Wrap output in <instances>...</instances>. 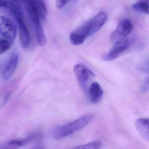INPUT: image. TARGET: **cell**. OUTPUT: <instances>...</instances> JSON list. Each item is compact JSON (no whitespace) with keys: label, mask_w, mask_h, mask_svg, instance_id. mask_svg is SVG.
Returning <instances> with one entry per match:
<instances>
[{"label":"cell","mask_w":149,"mask_h":149,"mask_svg":"<svg viewBox=\"0 0 149 149\" xmlns=\"http://www.w3.org/2000/svg\"><path fill=\"white\" fill-rule=\"evenodd\" d=\"M93 118L92 114H86L72 122L58 127L54 132V138L60 139L79 131L89 124Z\"/></svg>","instance_id":"1"},{"label":"cell","mask_w":149,"mask_h":149,"mask_svg":"<svg viewBox=\"0 0 149 149\" xmlns=\"http://www.w3.org/2000/svg\"><path fill=\"white\" fill-rule=\"evenodd\" d=\"M74 71L80 87L86 93L88 81L95 77V74L83 64H77L74 65Z\"/></svg>","instance_id":"2"},{"label":"cell","mask_w":149,"mask_h":149,"mask_svg":"<svg viewBox=\"0 0 149 149\" xmlns=\"http://www.w3.org/2000/svg\"><path fill=\"white\" fill-rule=\"evenodd\" d=\"M132 44V41L126 38L115 42L111 49L104 55L103 58L106 61H111L116 59L128 49Z\"/></svg>","instance_id":"3"},{"label":"cell","mask_w":149,"mask_h":149,"mask_svg":"<svg viewBox=\"0 0 149 149\" xmlns=\"http://www.w3.org/2000/svg\"><path fill=\"white\" fill-rule=\"evenodd\" d=\"M134 28V24L129 19H124L122 20L118 24L115 30L112 32L111 35V41L116 42L126 38L132 32Z\"/></svg>","instance_id":"4"},{"label":"cell","mask_w":149,"mask_h":149,"mask_svg":"<svg viewBox=\"0 0 149 149\" xmlns=\"http://www.w3.org/2000/svg\"><path fill=\"white\" fill-rule=\"evenodd\" d=\"M0 34L10 43L13 42L17 35L15 25L9 19L2 15H0Z\"/></svg>","instance_id":"5"},{"label":"cell","mask_w":149,"mask_h":149,"mask_svg":"<svg viewBox=\"0 0 149 149\" xmlns=\"http://www.w3.org/2000/svg\"><path fill=\"white\" fill-rule=\"evenodd\" d=\"M89 36H91L90 28L87 22L71 33L70 41L72 45L77 46L82 44Z\"/></svg>","instance_id":"6"},{"label":"cell","mask_w":149,"mask_h":149,"mask_svg":"<svg viewBox=\"0 0 149 149\" xmlns=\"http://www.w3.org/2000/svg\"><path fill=\"white\" fill-rule=\"evenodd\" d=\"M107 20V15L104 12H100L88 21L91 36L98 32L105 24Z\"/></svg>","instance_id":"7"},{"label":"cell","mask_w":149,"mask_h":149,"mask_svg":"<svg viewBox=\"0 0 149 149\" xmlns=\"http://www.w3.org/2000/svg\"><path fill=\"white\" fill-rule=\"evenodd\" d=\"M18 25L21 45L24 48H27L30 44L31 38L29 31L24 23V19L16 20Z\"/></svg>","instance_id":"8"},{"label":"cell","mask_w":149,"mask_h":149,"mask_svg":"<svg viewBox=\"0 0 149 149\" xmlns=\"http://www.w3.org/2000/svg\"><path fill=\"white\" fill-rule=\"evenodd\" d=\"M88 92L91 103L96 104L100 102L103 95V90L99 83L97 82L92 83Z\"/></svg>","instance_id":"9"},{"label":"cell","mask_w":149,"mask_h":149,"mask_svg":"<svg viewBox=\"0 0 149 149\" xmlns=\"http://www.w3.org/2000/svg\"><path fill=\"white\" fill-rule=\"evenodd\" d=\"M18 62V55L17 53H13L8 60L3 71V78L4 80H7L11 77L17 66Z\"/></svg>","instance_id":"10"},{"label":"cell","mask_w":149,"mask_h":149,"mask_svg":"<svg viewBox=\"0 0 149 149\" xmlns=\"http://www.w3.org/2000/svg\"><path fill=\"white\" fill-rule=\"evenodd\" d=\"M135 127L142 138L149 141V119H137L135 122Z\"/></svg>","instance_id":"11"},{"label":"cell","mask_w":149,"mask_h":149,"mask_svg":"<svg viewBox=\"0 0 149 149\" xmlns=\"http://www.w3.org/2000/svg\"><path fill=\"white\" fill-rule=\"evenodd\" d=\"M34 139V136H31L24 139L12 140L0 145V149H18L26 145Z\"/></svg>","instance_id":"12"},{"label":"cell","mask_w":149,"mask_h":149,"mask_svg":"<svg viewBox=\"0 0 149 149\" xmlns=\"http://www.w3.org/2000/svg\"><path fill=\"white\" fill-rule=\"evenodd\" d=\"M33 25L35 27L38 44L41 46H45L47 43V40L41 22L34 24Z\"/></svg>","instance_id":"13"},{"label":"cell","mask_w":149,"mask_h":149,"mask_svg":"<svg viewBox=\"0 0 149 149\" xmlns=\"http://www.w3.org/2000/svg\"><path fill=\"white\" fill-rule=\"evenodd\" d=\"M33 4L39 13L41 19H45L47 15V9L44 0H28Z\"/></svg>","instance_id":"14"},{"label":"cell","mask_w":149,"mask_h":149,"mask_svg":"<svg viewBox=\"0 0 149 149\" xmlns=\"http://www.w3.org/2000/svg\"><path fill=\"white\" fill-rule=\"evenodd\" d=\"M134 9L138 12L149 14V4L146 1H140L134 3L133 5Z\"/></svg>","instance_id":"15"},{"label":"cell","mask_w":149,"mask_h":149,"mask_svg":"<svg viewBox=\"0 0 149 149\" xmlns=\"http://www.w3.org/2000/svg\"><path fill=\"white\" fill-rule=\"evenodd\" d=\"M102 146L101 142L95 141L86 144L80 145L71 149H100Z\"/></svg>","instance_id":"16"},{"label":"cell","mask_w":149,"mask_h":149,"mask_svg":"<svg viewBox=\"0 0 149 149\" xmlns=\"http://www.w3.org/2000/svg\"><path fill=\"white\" fill-rule=\"evenodd\" d=\"M10 43L6 39L0 38V54H3L10 48Z\"/></svg>","instance_id":"17"},{"label":"cell","mask_w":149,"mask_h":149,"mask_svg":"<svg viewBox=\"0 0 149 149\" xmlns=\"http://www.w3.org/2000/svg\"><path fill=\"white\" fill-rule=\"evenodd\" d=\"M17 4L15 0H0V8H6L10 10Z\"/></svg>","instance_id":"18"},{"label":"cell","mask_w":149,"mask_h":149,"mask_svg":"<svg viewBox=\"0 0 149 149\" xmlns=\"http://www.w3.org/2000/svg\"><path fill=\"white\" fill-rule=\"evenodd\" d=\"M141 91L143 93L149 91V77L145 79L142 86Z\"/></svg>","instance_id":"19"},{"label":"cell","mask_w":149,"mask_h":149,"mask_svg":"<svg viewBox=\"0 0 149 149\" xmlns=\"http://www.w3.org/2000/svg\"><path fill=\"white\" fill-rule=\"evenodd\" d=\"M71 0H56V6L58 8L61 9L64 7Z\"/></svg>","instance_id":"20"},{"label":"cell","mask_w":149,"mask_h":149,"mask_svg":"<svg viewBox=\"0 0 149 149\" xmlns=\"http://www.w3.org/2000/svg\"><path fill=\"white\" fill-rule=\"evenodd\" d=\"M36 149H44L42 148H38Z\"/></svg>","instance_id":"21"},{"label":"cell","mask_w":149,"mask_h":149,"mask_svg":"<svg viewBox=\"0 0 149 149\" xmlns=\"http://www.w3.org/2000/svg\"><path fill=\"white\" fill-rule=\"evenodd\" d=\"M148 69H149V63L148 64Z\"/></svg>","instance_id":"22"}]
</instances>
